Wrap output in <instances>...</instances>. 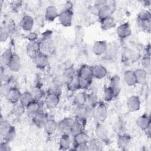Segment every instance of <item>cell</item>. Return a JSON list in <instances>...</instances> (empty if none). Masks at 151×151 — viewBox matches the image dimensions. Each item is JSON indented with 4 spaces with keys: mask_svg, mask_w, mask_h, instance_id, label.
Here are the masks:
<instances>
[{
    "mask_svg": "<svg viewBox=\"0 0 151 151\" xmlns=\"http://www.w3.org/2000/svg\"><path fill=\"white\" fill-rule=\"evenodd\" d=\"M124 81L129 86H133L137 84L134 71L126 70L124 73Z\"/></svg>",
    "mask_w": 151,
    "mask_h": 151,
    "instance_id": "cb8c5ba5",
    "label": "cell"
},
{
    "mask_svg": "<svg viewBox=\"0 0 151 151\" xmlns=\"http://www.w3.org/2000/svg\"><path fill=\"white\" fill-rule=\"evenodd\" d=\"M61 92V89L57 84L51 85L48 90V94H56L60 95Z\"/></svg>",
    "mask_w": 151,
    "mask_h": 151,
    "instance_id": "ee69618b",
    "label": "cell"
},
{
    "mask_svg": "<svg viewBox=\"0 0 151 151\" xmlns=\"http://www.w3.org/2000/svg\"><path fill=\"white\" fill-rule=\"evenodd\" d=\"M47 119H48L46 114L41 110L32 116V122L38 128L43 127Z\"/></svg>",
    "mask_w": 151,
    "mask_h": 151,
    "instance_id": "ba28073f",
    "label": "cell"
},
{
    "mask_svg": "<svg viewBox=\"0 0 151 151\" xmlns=\"http://www.w3.org/2000/svg\"><path fill=\"white\" fill-rule=\"evenodd\" d=\"M9 36V31L8 27H1L0 31V38L1 42L5 41Z\"/></svg>",
    "mask_w": 151,
    "mask_h": 151,
    "instance_id": "f35d334b",
    "label": "cell"
},
{
    "mask_svg": "<svg viewBox=\"0 0 151 151\" xmlns=\"http://www.w3.org/2000/svg\"><path fill=\"white\" fill-rule=\"evenodd\" d=\"M96 134L99 140H104L107 139L108 132L105 126L99 124L96 129Z\"/></svg>",
    "mask_w": 151,
    "mask_h": 151,
    "instance_id": "4dcf8cb0",
    "label": "cell"
},
{
    "mask_svg": "<svg viewBox=\"0 0 151 151\" xmlns=\"http://www.w3.org/2000/svg\"><path fill=\"white\" fill-rule=\"evenodd\" d=\"M74 149L76 150H88V146L87 143H82L76 145L74 146Z\"/></svg>",
    "mask_w": 151,
    "mask_h": 151,
    "instance_id": "c3c4849f",
    "label": "cell"
},
{
    "mask_svg": "<svg viewBox=\"0 0 151 151\" xmlns=\"http://www.w3.org/2000/svg\"><path fill=\"white\" fill-rule=\"evenodd\" d=\"M71 145V139L68 133H64L61 137L59 141L60 149L61 150H67Z\"/></svg>",
    "mask_w": 151,
    "mask_h": 151,
    "instance_id": "484cf974",
    "label": "cell"
},
{
    "mask_svg": "<svg viewBox=\"0 0 151 151\" xmlns=\"http://www.w3.org/2000/svg\"><path fill=\"white\" fill-rule=\"evenodd\" d=\"M78 78V81H79V86H80V89H84L87 88L90 84H91V80H86L81 78Z\"/></svg>",
    "mask_w": 151,
    "mask_h": 151,
    "instance_id": "bcb514c9",
    "label": "cell"
},
{
    "mask_svg": "<svg viewBox=\"0 0 151 151\" xmlns=\"http://www.w3.org/2000/svg\"><path fill=\"white\" fill-rule=\"evenodd\" d=\"M114 97V93L110 86L106 87L104 89L103 99L106 101H111Z\"/></svg>",
    "mask_w": 151,
    "mask_h": 151,
    "instance_id": "8d00e7d4",
    "label": "cell"
},
{
    "mask_svg": "<svg viewBox=\"0 0 151 151\" xmlns=\"http://www.w3.org/2000/svg\"><path fill=\"white\" fill-rule=\"evenodd\" d=\"M126 104L127 109L132 112L138 111L140 108V100L136 96H130L127 101Z\"/></svg>",
    "mask_w": 151,
    "mask_h": 151,
    "instance_id": "277c9868",
    "label": "cell"
},
{
    "mask_svg": "<svg viewBox=\"0 0 151 151\" xmlns=\"http://www.w3.org/2000/svg\"><path fill=\"white\" fill-rule=\"evenodd\" d=\"M12 87L8 83H4L1 84L0 87V94L1 97H6L9 90Z\"/></svg>",
    "mask_w": 151,
    "mask_h": 151,
    "instance_id": "74e56055",
    "label": "cell"
},
{
    "mask_svg": "<svg viewBox=\"0 0 151 151\" xmlns=\"http://www.w3.org/2000/svg\"><path fill=\"white\" fill-rule=\"evenodd\" d=\"M67 87L69 91H74L78 89H80L79 81L78 77L72 78L67 83Z\"/></svg>",
    "mask_w": 151,
    "mask_h": 151,
    "instance_id": "836d02e7",
    "label": "cell"
},
{
    "mask_svg": "<svg viewBox=\"0 0 151 151\" xmlns=\"http://www.w3.org/2000/svg\"><path fill=\"white\" fill-rule=\"evenodd\" d=\"M100 22H101V27L104 30L110 29L112 28H113L116 25L115 21L111 16H110L103 19H101Z\"/></svg>",
    "mask_w": 151,
    "mask_h": 151,
    "instance_id": "d4e9b609",
    "label": "cell"
},
{
    "mask_svg": "<svg viewBox=\"0 0 151 151\" xmlns=\"http://www.w3.org/2000/svg\"><path fill=\"white\" fill-rule=\"evenodd\" d=\"M138 25L139 27L143 30L146 31V32L150 30V21H140L137 20Z\"/></svg>",
    "mask_w": 151,
    "mask_h": 151,
    "instance_id": "7bdbcfd3",
    "label": "cell"
},
{
    "mask_svg": "<svg viewBox=\"0 0 151 151\" xmlns=\"http://www.w3.org/2000/svg\"><path fill=\"white\" fill-rule=\"evenodd\" d=\"M35 63L36 66L40 69L45 68L48 63V57L47 54L40 52L35 58Z\"/></svg>",
    "mask_w": 151,
    "mask_h": 151,
    "instance_id": "8fae6325",
    "label": "cell"
},
{
    "mask_svg": "<svg viewBox=\"0 0 151 151\" xmlns=\"http://www.w3.org/2000/svg\"><path fill=\"white\" fill-rule=\"evenodd\" d=\"M11 150L10 146L9 145V143L2 141L0 145V150L1 151H9Z\"/></svg>",
    "mask_w": 151,
    "mask_h": 151,
    "instance_id": "681fc988",
    "label": "cell"
},
{
    "mask_svg": "<svg viewBox=\"0 0 151 151\" xmlns=\"http://www.w3.org/2000/svg\"><path fill=\"white\" fill-rule=\"evenodd\" d=\"M40 43L41 52L46 54L52 53L54 49V45L50 36H45Z\"/></svg>",
    "mask_w": 151,
    "mask_h": 151,
    "instance_id": "6da1fadb",
    "label": "cell"
},
{
    "mask_svg": "<svg viewBox=\"0 0 151 151\" xmlns=\"http://www.w3.org/2000/svg\"><path fill=\"white\" fill-rule=\"evenodd\" d=\"M37 37H38V35L35 32H30L27 36V39L29 40V41H36Z\"/></svg>",
    "mask_w": 151,
    "mask_h": 151,
    "instance_id": "f907efd6",
    "label": "cell"
},
{
    "mask_svg": "<svg viewBox=\"0 0 151 151\" xmlns=\"http://www.w3.org/2000/svg\"><path fill=\"white\" fill-rule=\"evenodd\" d=\"M115 8L113 5L107 4L106 3L101 6L97 11V15L100 19H103L106 17L111 16V14L114 12Z\"/></svg>",
    "mask_w": 151,
    "mask_h": 151,
    "instance_id": "3957f363",
    "label": "cell"
},
{
    "mask_svg": "<svg viewBox=\"0 0 151 151\" xmlns=\"http://www.w3.org/2000/svg\"><path fill=\"white\" fill-rule=\"evenodd\" d=\"M134 74L135 76L136 83L141 84L145 81L147 77V72L144 68H138L134 71Z\"/></svg>",
    "mask_w": 151,
    "mask_h": 151,
    "instance_id": "4316f807",
    "label": "cell"
},
{
    "mask_svg": "<svg viewBox=\"0 0 151 151\" xmlns=\"http://www.w3.org/2000/svg\"><path fill=\"white\" fill-rule=\"evenodd\" d=\"M20 2H18V1H15V2H13L12 4H11V6H12V9L14 11L15 10H18V9L19 8V6L21 5L19 4Z\"/></svg>",
    "mask_w": 151,
    "mask_h": 151,
    "instance_id": "816d5d0a",
    "label": "cell"
},
{
    "mask_svg": "<svg viewBox=\"0 0 151 151\" xmlns=\"http://www.w3.org/2000/svg\"><path fill=\"white\" fill-rule=\"evenodd\" d=\"M110 87H111L114 93V97H117L119 94L121 90L120 78L119 76L115 75L111 77L110 80Z\"/></svg>",
    "mask_w": 151,
    "mask_h": 151,
    "instance_id": "ffe728a7",
    "label": "cell"
},
{
    "mask_svg": "<svg viewBox=\"0 0 151 151\" xmlns=\"http://www.w3.org/2000/svg\"><path fill=\"white\" fill-rule=\"evenodd\" d=\"M137 126L142 130H146L148 126L150 124V117L146 114H144L139 116L136 120Z\"/></svg>",
    "mask_w": 151,
    "mask_h": 151,
    "instance_id": "ac0fdd59",
    "label": "cell"
},
{
    "mask_svg": "<svg viewBox=\"0 0 151 151\" xmlns=\"http://www.w3.org/2000/svg\"><path fill=\"white\" fill-rule=\"evenodd\" d=\"M31 93L32 96L34 98V100H37V101L41 99L43 97L44 94L43 90L38 86L34 87L32 88Z\"/></svg>",
    "mask_w": 151,
    "mask_h": 151,
    "instance_id": "d590c367",
    "label": "cell"
},
{
    "mask_svg": "<svg viewBox=\"0 0 151 151\" xmlns=\"http://www.w3.org/2000/svg\"><path fill=\"white\" fill-rule=\"evenodd\" d=\"M25 107H24L23 105H22L19 102V103L18 102V103L14 104V106L13 108L14 114L18 115V116L22 114L25 111Z\"/></svg>",
    "mask_w": 151,
    "mask_h": 151,
    "instance_id": "ab89813d",
    "label": "cell"
},
{
    "mask_svg": "<svg viewBox=\"0 0 151 151\" xmlns=\"http://www.w3.org/2000/svg\"><path fill=\"white\" fill-rule=\"evenodd\" d=\"M59 14L57 8L53 5H49L47 7L45 12V18L48 21H53L58 17Z\"/></svg>",
    "mask_w": 151,
    "mask_h": 151,
    "instance_id": "e0dca14e",
    "label": "cell"
},
{
    "mask_svg": "<svg viewBox=\"0 0 151 151\" xmlns=\"http://www.w3.org/2000/svg\"><path fill=\"white\" fill-rule=\"evenodd\" d=\"M119 51V47L114 42H110L107 44L106 52L104 55L107 58H111L116 55Z\"/></svg>",
    "mask_w": 151,
    "mask_h": 151,
    "instance_id": "44dd1931",
    "label": "cell"
},
{
    "mask_svg": "<svg viewBox=\"0 0 151 151\" xmlns=\"http://www.w3.org/2000/svg\"><path fill=\"white\" fill-rule=\"evenodd\" d=\"M137 20L140 21H150V13L148 11H141L137 17Z\"/></svg>",
    "mask_w": 151,
    "mask_h": 151,
    "instance_id": "b9f144b4",
    "label": "cell"
},
{
    "mask_svg": "<svg viewBox=\"0 0 151 151\" xmlns=\"http://www.w3.org/2000/svg\"><path fill=\"white\" fill-rule=\"evenodd\" d=\"M99 140H94L93 141H91L90 144L88 146V150H100L101 147V145L100 143L99 142Z\"/></svg>",
    "mask_w": 151,
    "mask_h": 151,
    "instance_id": "f6af8a7d",
    "label": "cell"
},
{
    "mask_svg": "<svg viewBox=\"0 0 151 151\" xmlns=\"http://www.w3.org/2000/svg\"><path fill=\"white\" fill-rule=\"evenodd\" d=\"M25 108L27 113L32 117L41 110L40 104L37 100H33Z\"/></svg>",
    "mask_w": 151,
    "mask_h": 151,
    "instance_id": "603a6c76",
    "label": "cell"
},
{
    "mask_svg": "<svg viewBox=\"0 0 151 151\" xmlns=\"http://www.w3.org/2000/svg\"><path fill=\"white\" fill-rule=\"evenodd\" d=\"M93 77L97 79H102L107 73L106 68L102 65H97L92 68Z\"/></svg>",
    "mask_w": 151,
    "mask_h": 151,
    "instance_id": "7402d4cb",
    "label": "cell"
},
{
    "mask_svg": "<svg viewBox=\"0 0 151 151\" xmlns=\"http://www.w3.org/2000/svg\"><path fill=\"white\" fill-rule=\"evenodd\" d=\"M11 126L10 124L5 120H3L1 117V124H0V132H1V135L2 136L5 132L8 130V129Z\"/></svg>",
    "mask_w": 151,
    "mask_h": 151,
    "instance_id": "60d3db41",
    "label": "cell"
},
{
    "mask_svg": "<svg viewBox=\"0 0 151 151\" xmlns=\"http://www.w3.org/2000/svg\"><path fill=\"white\" fill-rule=\"evenodd\" d=\"M73 137L75 145L82 143H88V136L83 131L76 134Z\"/></svg>",
    "mask_w": 151,
    "mask_h": 151,
    "instance_id": "f1b7e54d",
    "label": "cell"
},
{
    "mask_svg": "<svg viewBox=\"0 0 151 151\" xmlns=\"http://www.w3.org/2000/svg\"><path fill=\"white\" fill-rule=\"evenodd\" d=\"M19 25L23 30L29 31L34 26V19L29 15H24L19 22Z\"/></svg>",
    "mask_w": 151,
    "mask_h": 151,
    "instance_id": "7c38bea8",
    "label": "cell"
},
{
    "mask_svg": "<svg viewBox=\"0 0 151 151\" xmlns=\"http://www.w3.org/2000/svg\"><path fill=\"white\" fill-rule=\"evenodd\" d=\"M60 101V95L56 94H48L45 100V104L47 109H52L57 106Z\"/></svg>",
    "mask_w": 151,
    "mask_h": 151,
    "instance_id": "52a82bcc",
    "label": "cell"
},
{
    "mask_svg": "<svg viewBox=\"0 0 151 151\" xmlns=\"http://www.w3.org/2000/svg\"><path fill=\"white\" fill-rule=\"evenodd\" d=\"M10 71L14 72L18 71L21 67V62L19 56L15 53H13L7 65Z\"/></svg>",
    "mask_w": 151,
    "mask_h": 151,
    "instance_id": "5b68a950",
    "label": "cell"
},
{
    "mask_svg": "<svg viewBox=\"0 0 151 151\" xmlns=\"http://www.w3.org/2000/svg\"><path fill=\"white\" fill-rule=\"evenodd\" d=\"M13 53L11 52V50L10 49L5 50L1 55V61L2 65L4 66H7L8 64L12 55Z\"/></svg>",
    "mask_w": 151,
    "mask_h": 151,
    "instance_id": "e575fe53",
    "label": "cell"
},
{
    "mask_svg": "<svg viewBox=\"0 0 151 151\" xmlns=\"http://www.w3.org/2000/svg\"><path fill=\"white\" fill-rule=\"evenodd\" d=\"M58 124L54 119H48L46 120L43 126V128H44V132L47 134L51 135L54 134L55 132L57 127H58Z\"/></svg>",
    "mask_w": 151,
    "mask_h": 151,
    "instance_id": "5bb4252c",
    "label": "cell"
},
{
    "mask_svg": "<svg viewBox=\"0 0 151 151\" xmlns=\"http://www.w3.org/2000/svg\"><path fill=\"white\" fill-rule=\"evenodd\" d=\"M142 65L144 68L147 72L150 71V59L149 57H145L142 60Z\"/></svg>",
    "mask_w": 151,
    "mask_h": 151,
    "instance_id": "7dc6e473",
    "label": "cell"
},
{
    "mask_svg": "<svg viewBox=\"0 0 151 151\" xmlns=\"http://www.w3.org/2000/svg\"><path fill=\"white\" fill-rule=\"evenodd\" d=\"M96 114L97 119L100 122H104L106 120L107 116V109L103 103H100L98 104L96 108Z\"/></svg>",
    "mask_w": 151,
    "mask_h": 151,
    "instance_id": "d6986e66",
    "label": "cell"
},
{
    "mask_svg": "<svg viewBox=\"0 0 151 151\" xmlns=\"http://www.w3.org/2000/svg\"><path fill=\"white\" fill-rule=\"evenodd\" d=\"M130 143V137L126 135V134H123L119 136L117 139V145L123 149L126 147H127Z\"/></svg>",
    "mask_w": 151,
    "mask_h": 151,
    "instance_id": "d6a6232c",
    "label": "cell"
},
{
    "mask_svg": "<svg viewBox=\"0 0 151 151\" xmlns=\"http://www.w3.org/2000/svg\"><path fill=\"white\" fill-rule=\"evenodd\" d=\"M41 52L40 43L37 41H30L27 47V54L32 58H34Z\"/></svg>",
    "mask_w": 151,
    "mask_h": 151,
    "instance_id": "8992f818",
    "label": "cell"
},
{
    "mask_svg": "<svg viewBox=\"0 0 151 151\" xmlns=\"http://www.w3.org/2000/svg\"><path fill=\"white\" fill-rule=\"evenodd\" d=\"M33 100H34L31 93L28 91H25L23 93H21L19 101L22 105L26 107Z\"/></svg>",
    "mask_w": 151,
    "mask_h": 151,
    "instance_id": "83f0119b",
    "label": "cell"
},
{
    "mask_svg": "<svg viewBox=\"0 0 151 151\" xmlns=\"http://www.w3.org/2000/svg\"><path fill=\"white\" fill-rule=\"evenodd\" d=\"M21 94V93L17 88L12 87L5 97L8 102L15 104L19 101Z\"/></svg>",
    "mask_w": 151,
    "mask_h": 151,
    "instance_id": "30bf717a",
    "label": "cell"
},
{
    "mask_svg": "<svg viewBox=\"0 0 151 151\" xmlns=\"http://www.w3.org/2000/svg\"><path fill=\"white\" fill-rule=\"evenodd\" d=\"M107 47V43L104 41H97L93 45V52L96 55H104Z\"/></svg>",
    "mask_w": 151,
    "mask_h": 151,
    "instance_id": "2e32d148",
    "label": "cell"
},
{
    "mask_svg": "<svg viewBox=\"0 0 151 151\" xmlns=\"http://www.w3.org/2000/svg\"><path fill=\"white\" fill-rule=\"evenodd\" d=\"M116 32H117V35L120 38L124 39L130 35L132 30L129 23L126 22L120 25L117 27Z\"/></svg>",
    "mask_w": 151,
    "mask_h": 151,
    "instance_id": "9c48e42d",
    "label": "cell"
},
{
    "mask_svg": "<svg viewBox=\"0 0 151 151\" xmlns=\"http://www.w3.org/2000/svg\"><path fill=\"white\" fill-rule=\"evenodd\" d=\"M16 136V131L15 129L14 126H11L8 130L5 132V133L2 136L3 137L4 141L6 142H12Z\"/></svg>",
    "mask_w": 151,
    "mask_h": 151,
    "instance_id": "f546056e",
    "label": "cell"
},
{
    "mask_svg": "<svg viewBox=\"0 0 151 151\" xmlns=\"http://www.w3.org/2000/svg\"><path fill=\"white\" fill-rule=\"evenodd\" d=\"M74 122V120L71 117H65L58 124V127L65 133H70L71 128Z\"/></svg>",
    "mask_w": 151,
    "mask_h": 151,
    "instance_id": "9a60e30c",
    "label": "cell"
},
{
    "mask_svg": "<svg viewBox=\"0 0 151 151\" xmlns=\"http://www.w3.org/2000/svg\"><path fill=\"white\" fill-rule=\"evenodd\" d=\"M78 77L81 78L92 80V78L93 77L92 68L86 65H83L78 71Z\"/></svg>",
    "mask_w": 151,
    "mask_h": 151,
    "instance_id": "4fadbf2b",
    "label": "cell"
},
{
    "mask_svg": "<svg viewBox=\"0 0 151 151\" xmlns=\"http://www.w3.org/2000/svg\"><path fill=\"white\" fill-rule=\"evenodd\" d=\"M58 19L60 24L63 26L70 27L73 20L72 10H62V12L59 14Z\"/></svg>",
    "mask_w": 151,
    "mask_h": 151,
    "instance_id": "7a4b0ae2",
    "label": "cell"
},
{
    "mask_svg": "<svg viewBox=\"0 0 151 151\" xmlns=\"http://www.w3.org/2000/svg\"><path fill=\"white\" fill-rule=\"evenodd\" d=\"M87 101V96L83 92L77 93L74 98V103L77 106H84Z\"/></svg>",
    "mask_w": 151,
    "mask_h": 151,
    "instance_id": "1f68e13d",
    "label": "cell"
}]
</instances>
